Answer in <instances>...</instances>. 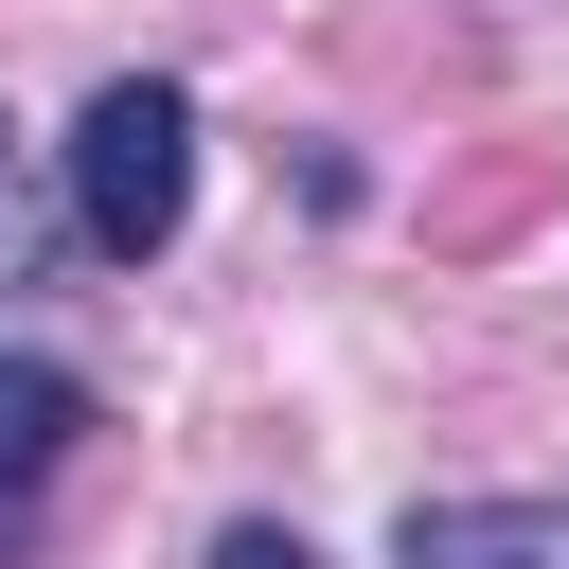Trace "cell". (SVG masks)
<instances>
[{"label":"cell","instance_id":"6da1fadb","mask_svg":"<svg viewBox=\"0 0 569 569\" xmlns=\"http://www.w3.org/2000/svg\"><path fill=\"white\" fill-rule=\"evenodd\" d=\"M178 213H196V107L160 71H107L71 107V231L107 267H142V249H178Z\"/></svg>","mask_w":569,"mask_h":569},{"label":"cell","instance_id":"7a4b0ae2","mask_svg":"<svg viewBox=\"0 0 569 569\" xmlns=\"http://www.w3.org/2000/svg\"><path fill=\"white\" fill-rule=\"evenodd\" d=\"M71 445H89V391H71L53 356H18V338H0V551H18L36 516H53Z\"/></svg>","mask_w":569,"mask_h":569},{"label":"cell","instance_id":"3957f363","mask_svg":"<svg viewBox=\"0 0 569 569\" xmlns=\"http://www.w3.org/2000/svg\"><path fill=\"white\" fill-rule=\"evenodd\" d=\"M391 569H569V498H427Z\"/></svg>","mask_w":569,"mask_h":569},{"label":"cell","instance_id":"277c9868","mask_svg":"<svg viewBox=\"0 0 569 569\" xmlns=\"http://www.w3.org/2000/svg\"><path fill=\"white\" fill-rule=\"evenodd\" d=\"M533 178H551V160H498V178H462V196H445V231H462V249H480V231H516V213H533Z\"/></svg>","mask_w":569,"mask_h":569},{"label":"cell","instance_id":"5b68a950","mask_svg":"<svg viewBox=\"0 0 569 569\" xmlns=\"http://www.w3.org/2000/svg\"><path fill=\"white\" fill-rule=\"evenodd\" d=\"M213 569H320V551H302L284 516H231V533H213Z\"/></svg>","mask_w":569,"mask_h":569},{"label":"cell","instance_id":"8992f818","mask_svg":"<svg viewBox=\"0 0 569 569\" xmlns=\"http://www.w3.org/2000/svg\"><path fill=\"white\" fill-rule=\"evenodd\" d=\"M0 178H18V142H0Z\"/></svg>","mask_w":569,"mask_h":569}]
</instances>
